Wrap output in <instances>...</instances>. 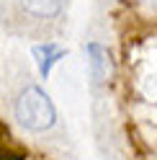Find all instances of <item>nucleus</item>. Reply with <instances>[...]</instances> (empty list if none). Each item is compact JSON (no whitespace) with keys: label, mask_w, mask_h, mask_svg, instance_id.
<instances>
[{"label":"nucleus","mask_w":157,"mask_h":160,"mask_svg":"<svg viewBox=\"0 0 157 160\" xmlns=\"http://www.w3.org/2000/svg\"><path fill=\"white\" fill-rule=\"evenodd\" d=\"M16 116L26 129L41 132L54 124V106L49 101V96L41 88H26L21 93V98L16 101Z\"/></svg>","instance_id":"nucleus-1"},{"label":"nucleus","mask_w":157,"mask_h":160,"mask_svg":"<svg viewBox=\"0 0 157 160\" xmlns=\"http://www.w3.org/2000/svg\"><path fill=\"white\" fill-rule=\"evenodd\" d=\"M88 52H90V75H93V80L95 83H106V80L111 78V72H113L111 54L106 52L101 44H90Z\"/></svg>","instance_id":"nucleus-2"},{"label":"nucleus","mask_w":157,"mask_h":160,"mask_svg":"<svg viewBox=\"0 0 157 160\" xmlns=\"http://www.w3.org/2000/svg\"><path fill=\"white\" fill-rule=\"evenodd\" d=\"M23 8L34 16H41V18H52L59 13L62 8V0H21Z\"/></svg>","instance_id":"nucleus-3"},{"label":"nucleus","mask_w":157,"mask_h":160,"mask_svg":"<svg viewBox=\"0 0 157 160\" xmlns=\"http://www.w3.org/2000/svg\"><path fill=\"white\" fill-rule=\"evenodd\" d=\"M34 52H36V57H39V65H41V72H44V75L49 72V70H52V65L57 62V59H59V57L64 54L62 49H59V47H54V44H46V47H36Z\"/></svg>","instance_id":"nucleus-4"},{"label":"nucleus","mask_w":157,"mask_h":160,"mask_svg":"<svg viewBox=\"0 0 157 160\" xmlns=\"http://www.w3.org/2000/svg\"><path fill=\"white\" fill-rule=\"evenodd\" d=\"M21 158H23V152H18L13 147L11 134H8V129L0 122V160H21Z\"/></svg>","instance_id":"nucleus-5"}]
</instances>
